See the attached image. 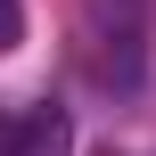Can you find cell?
<instances>
[{"instance_id":"obj_2","label":"cell","mask_w":156,"mask_h":156,"mask_svg":"<svg viewBox=\"0 0 156 156\" xmlns=\"http://www.w3.org/2000/svg\"><path fill=\"white\" fill-rule=\"evenodd\" d=\"M16 41H25V8H16V0H0V58H8Z\"/></svg>"},{"instance_id":"obj_1","label":"cell","mask_w":156,"mask_h":156,"mask_svg":"<svg viewBox=\"0 0 156 156\" xmlns=\"http://www.w3.org/2000/svg\"><path fill=\"white\" fill-rule=\"evenodd\" d=\"M58 140V115H8L0 107V156H33Z\"/></svg>"}]
</instances>
